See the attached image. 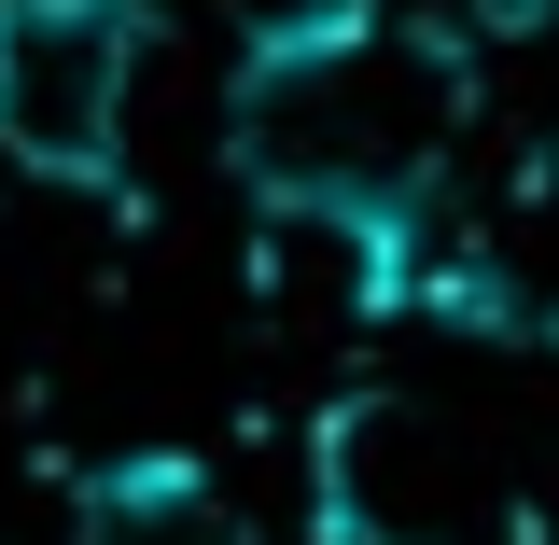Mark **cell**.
Here are the masks:
<instances>
[{"instance_id":"6da1fadb","label":"cell","mask_w":559,"mask_h":545,"mask_svg":"<svg viewBox=\"0 0 559 545\" xmlns=\"http://www.w3.org/2000/svg\"><path fill=\"white\" fill-rule=\"evenodd\" d=\"M462 140V43L378 0H308L224 84V154L266 224H378L419 238V197Z\"/></svg>"},{"instance_id":"7a4b0ae2","label":"cell","mask_w":559,"mask_h":545,"mask_svg":"<svg viewBox=\"0 0 559 545\" xmlns=\"http://www.w3.org/2000/svg\"><path fill=\"white\" fill-rule=\"evenodd\" d=\"M140 0H0V168L112 182L140 112Z\"/></svg>"},{"instance_id":"3957f363","label":"cell","mask_w":559,"mask_h":545,"mask_svg":"<svg viewBox=\"0 0 559 545\" xmlns=\"http://www.w3.org/2000/svg\"><path fill=\"white\" fill-rule=\"evenodd\" d=\"M308 518L322 545H462L476 532V462L448 406H419L392 378H349L308 419Z\"/></svg>"},{"instance_id":"277c9868","label":"cell","mask_w":559,"mask_h":545,"mask_svg":"<svg viewBox=\"0 0 559 545\" xmlns=\"http://www.w3.org/2000/svg\"><path fill=\"white\" fill-rule=\"evenodd\" d=\"M70 545H266L197 448H112L70 476Z\"/></svg>"},{"instance_id":"5b68a950","label":"cell","mask_w":559,"mask_h":545,"mask_svg":"<svg viewBox=\"0 0 559 545\" xmlns=\"http://www.w3.org/2000/svg\"><path fill=\"white\" fill-rule=\"evenodd\" d=\"M518 545H559V489H546V503H532V518H518Z\"/></svg>"}]
</instances>
